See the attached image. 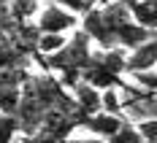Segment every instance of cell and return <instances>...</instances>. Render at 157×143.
<instances>
[{
	"mask_svg": "<svg viewBox=\"0 0 157 143\" xmlns=\"http://www.w3.org/2000/svg\"><path fill=\"white\" fill-rule=\"evenodd\" d=\"M106 143H144V138H141V132L136 130V124L125 119V122L119 124V130L106 138Z\"/></svg>",
	"mask_w": 157,
	"mask_h": 143,
	"instance_id": "cell-9",
	"label": "cell"
},
{
	"mask_svg": "<svg viewBox=\"0 0 157 143\" xmlns=\"http://www.w3.org/2000/svg\"><path fill=\"white\" fill-rule=\"evenodd\" d=\"M136 130L141 132L144 143H157V119H146V122H136Z\"/></svg>",
	"mask_w": 157,
	"mask_h": 143,
	"instance_id": "cell-13",
	"label": "cell"
},
{
	"mask_svg": "<svg viewBox=\"0 0 157 143\" xmlns=\"http://www.w3.org/2000/svg\"><path fill=\"white\" fill-rule=\"evenodd\" d=\"M65 41H68V35H44V32H41V35H38V41H35V54H38V57L54 54Z\"/></svg>",
	"mask_w": 157,
	"mask_h": 143,
	"instance_id": "cell-10",
	"label": "cell"
},
{
	"mask_svg": "<svg viewBox=\"0 0 157 143\" xmlns=\"http://www.w3.org/2000/svg\"><path fill=\"white\" fill-rule=\"evenodd\" d=\"M57 143H106V141H100V138H84V141H78V138H63Z\"/></svg>",
	"mask_w": 157,
	"mask_h": 143,
	"instance_id": "cell-15",
	"label": "cell"
},
{
	"mask_svg": "<svg viewBox=\"0 0 157 143\" xmlns=\"http://www.w3.org/2000/svg\"><path fill=\"white\" fill-rule=\"evenodd\" d=\"M14 57H22L14 46H11V41H8V35L0 30V68H14Z\"/></svg>",
	"mask_w": 157,
	"mask_h": 143,
	"instance_id": "cell-12",
	"label": "cell"
},
{
	"mask_svg": "<svg viewBox=\"0 0 157 143\" xmlns=\"http://www.w3.org/2000/svg\"><path fill=\"white\" fill-rule=\"evenodd\" d=\"M71 92H73V103H76L81 111L87 113H95V111H103V103H100V92L90 86L87 81H76L73 86H71Z\"/></svg>",
	"mask_w": 157,
	"mask_h": 143,
	"instance_id": "cell-7",
	"label": "cell"
},
{
	"mask_svg": "<svg viewBox=\"0 0 157 143\" xmlns=\"http://www.w3.org/2000/svg\"><path fill=\"white\" fill-rule=\"evenodd\" d=\"M125 119L119 116V113H109V111H95L90 113L87 119H84V124L81 127H87L90 132H92L95 138H100V141H106L109 135H114L117 130H119V124H122Z\"/></svg>",
	"mask_w": 157,
	"mask_h": 143,
	"instance_id": "cell-5",
	"label": "cell"
},
{
	"mask_svg": "<svg viewBox=\"0 0 157 143\" xmlns=\"http://www.w3.org/2000/svg\"><path fill=\"white\" fill-rule=\"evenodd\" d=\"M157 68V35H149L144 43L130 49L125 54V73L136 76V73H149Z\"/></svg>",
	"mask_w": 157,
	"mask_h": 143,
	"instance_id": "cell-4",
	"label": "cell"
},
{
	"mask_svg": "<svg viewBox=\"0 0 157 143\" xmlns=\"http://www.w3.org/2000/svg\"><path fill=\"white\" fill-rule=\"evenodd\" d=\"M54 3H60V6H65V8H71V11H73V14H78V16H81L90 6H92L90 0H54Z\"/></svg>",
	"mask_w": 157,
	"mask_h": 143,
	"instance_id": "cell-14",
	"label": "cell"
},
{
	"mask_svg": "<svg viewBox=\"0 0 157 143\" xmlns=\"http://www.w3.org/2000/svg\"><path fill=\"white\" fill-rule=\"evenodd\" d=\"M125 49L114 46V49H95L90 54V60L81 70V81H87L90 86H95L98 92L103 89H125V92H136V86H130L125 79Z\"/></svg>",
	"mask_w": 157,
	"mask_h": 143,
	"instance_id": "cell-2",
	"label": "cell"
},
{
	"mask_svg": "<svg viewBox=\"0 0 157 143\" xmlns=\"http://www.w3.org/2000/svg\"><path fill=\"white\" fill-rule=\"evenodd\" d=\"M149 3H157V0H149Z\"/></svg>",
	"mask_w": 157,
	"mask_h": 143,
	"instance_id": "cell-17",
	"label": "cell"
},
{
	"mask_svg": "<svg viewBox=\"0 0 157 143\" xmlns=\"http://www.w3.org/2000/svg\"><path fill=\"white\" fill-rule=\"evenodd\" d=\"M8 11L16 22H30L38 11V0H8Z\"/></svg>",
	"mask_w": 157,
	"mask_h": 143,
	"instance_id": "cell-8",
	"label": "cell"
},
{
	"mask_svg": "<svg viewBox=\"0 0 157 143\" xmlns=\"http://www.w3.org/2000/svg\"><path fill=\"white\" fill-rule=\"evenodd\" d=\"M90 54H92V41L81 27H76V30H71V35H68V41L63 46L54 54H46L41 62H44L46 70L60 73L57 81L65 89H71L76 81H81V70H84V65L90 60Z\"/></svg>",
	"mask_w": 157,
	"mask_h": 143,
	"instance_id": "cell-1",
	"label": "cell"
},
{
	"mask_svg": "<svg viewBox=\"0 0 157 143\" xmlns=\"http://www.w3.org/2000/svg\"><path fill=\"white\" fill-rule=\"evenodd\" d=\"M92 6H103V3H109V0H90Z\"/></svg>",
	"mask_w": 157,
	"mask_h": 143,
	"instance_id": "cell-16",
	"label": "cell"
},
{
	"mask_svg": "<svg viewBox=\"0 0 157 143\" xmlns=\"http://www.w3.org/2000/svg\"><path fill=\"white\" fill-rule=\"evenodd\" d=\"M16 135H19V122H16V116L0 111V143H11Z\"/></svg>",
	"mask_w": 157,
	"mask_h": 143,
	"instance_id": "cell-11",
	"label": "cell"
},
{
	"mask_svg": "<svg viewBox=\"0 0 157 143\" xmlns=\"http://www.w3.org/2000/svg\"><path fill=\"white\" fill-rule=\"evenodd\" d=\"M35 27H38V32H44V35H68L71 30L78 27V14H73L71 8H65V6H60V3L52 0L46 8L38 14Z\"/></svg>",
	"mask_w": 157,
	"mask_h": 143,
	"instance_id": "cell-3",
	"label": "cell"
},
{
	"mask_svg": "<svg viewBox=\"0 0 157 143\" xmlns=\"http://www.w3.org/2000/svg\"><path fill=\"white\" fill-rule=\"evenodd\" d=\"M122 3L130 11L133 22H138L149 32H157V3H149V0H122Z\"/></svg>",
	"mask_w": 157,
	"mask_h": 143,
	"instance_id": "cell-6",
	"label": "cell"
}]
</instances>
